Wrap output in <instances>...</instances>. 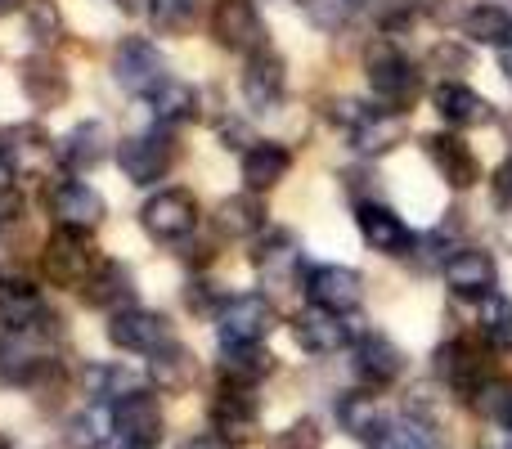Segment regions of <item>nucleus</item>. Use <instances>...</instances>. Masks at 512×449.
<instances>
[{
  "label": "nucleus",
  "instance_id": "nucleus-1",
  "mask_svg": "<svg viewBox=\"0 0 512 449\" xmlns=\"http://www.w3.org/2000/svg\"><path fill=\"white\" fill-rule=\"evenodd\" d=\"M180 158V144L171 126H149L140 135H126L117 144V167L126 171L131 185H158Z\"/></svg>",
  "mask_w": 512,
  "mask_h": 449
},
{
  "label": "nucleus",
  "instance_id": "nucleus-2",
  "mask_svg": "<svg viewBox=\"0 0 512 449\" xmlns=\"http://www.w3.org/2000/svg\"><path fill=\"white\" fill-rule=\"evenodd\" d=\"M364 72H369V86H373V95H378V104L387 108V113L405 117V108L414 104V95H418L414 63H409L391 41H378V45H369V54H364Z\"/></svg>",
  "mask_w": 512,
  "mask_h": 449
},
{
  "label": "nucleus",
  "instance_id": "nucleus-3",
  "mask_svg": "<svg viewBox=\"0 0 512 449\" xmlns=\"http://www.w3.org/2000/svg\"><path fill=\"white\" fill-rule=\"evenodd\" d=\"M0 162H5L9 180L14 176H50V167L59 162V144L32 122L0 126Z\"/></svg>",
  "mask_w": 512,
  "mask_h": 449
},
{
  "label": "nucleus",
  "instance_id": "nucleus-4",
  "mask_svg": "<svg viewBox=\"0 0 512 449\" xmlns=\"http://www.w3.org/2000/svg\"><path fill=\"white\" fill-rule=\"evenodd\" d=\"M270 328H274V301L261 297V292L230 297L221 306V315H216V337H221L225 351H234V346H261Z\"/></svg>",
  "mask_w": 512,
  "mask_h": 449
},
{
  "label": "nucleus",
  "instance_id": "nucleus-5",
  "mask_svg": "<svg viewBox=\"0 0 512 449\" xmlns=\"http://www.w3.org/2000/svg\"><path fill=\"white\" fill-rule=\"evenodd\" d=\"M99 265L95 247L86 243V234H72V229H54L45 238V252H41V270L50 283L59 288H86L90 270Z\"/></svg>",
  "mask_w": 512,
  "mask_h": 449
},
{
  "label": "nucleus",
  "instance_id": "nucleus-6",
  "mask_svg": "<svg viewBox=\"0 0 512 449\" xmlns=\"http://www.w3.org/2000/svg\"><path fill=\"white\" fill-rule=\"evenodd\" d=\"M436 373H441V382L454 396L477 400V391L490 382V351L468 342V337H454V342H445L436 351Z\"/></svg>",
  "mask_w": 512,
  "mask_h": 449
},
{
  "label": "nucleus",
  "instance_id": "nucleus-7",
  "mask_svg": "<svg viewBox=\"0 0 512 449\" xmlns=\"http://www.w3.org/2000/svg\"><path fill=\"white\" fill-rule=\"evenodd\" d=\"M113 72H117V86L131 90V95H140V99H149L162 81H171L162 50L153 41H144V36H126V41L117 45Z\"/></svg>",
  "mask_w": 512,
  "mask_h": 449
},
{
  "label": "nucleus",
  "instance_id": "nucleus-8",
  "mask_svg": "<svg viewBox=\"0 0 512 449\" xmlns=\"http://www.w3.org/2000/svg\"><path fill=\"white\" fill-rule=\"evenodd\" d=\"M140 225L158 243H180L198 229V198L189 189H162L140 207Z\"/></svg>",
  "mask_w": 512,
  "mask_h": 449
},
{
  "label": "nucleus",
  "instance_id": "nucleus-9",
  "mask_svg": "<svg viewBox=\"0 0 512 449\" xmlns=\"http://www.w3.org/2000/svg\"><path fill=\"white\" fill-rule=\"evenodd\" d=\"M342 113H337V122L351 131V149L355 153H387L400 144V135H405V117L400 113H387V108H364L355 104V99H346V104H337Z\"/></svg>",
  "mask_w": 512,
  "mask_h": 449
},
{
  "label": "nucleus",
  "instance_id": "nucleus-10",
  "mask_svg": "<svg viewBox=\"0 0 512 449\" xmlns=\"http://www.w3.org/2000/svg\"><path fill=\"white\" fill-rule=\"evenodd\" d=\"M207 418H212V436H216V441L239 449L243 441H252L256 423H261V405H256L252 387H230V382H221V387H216V396H212Z\"/></svg>",
  "mask_w": 512,
  "mask_h": 449
},
{
  "label": "nucleus",
  "instance_id": "nucleus-11",
  "mask_svg": "<svg viewBox=\"0 0 512 449\" xmlns=\"http://www.w3.org/2000/svg\"><path fill=\"white\" fill-rule=\"evenodd\" d=\"M45 207L54 216V229H72V234H90V229L104 221V198L72 176L54 180L45 189Z\"/></svg>",
  "mask_w": 512,
  "mask_h": 449
},
{
  "label": "nucleus",
  "instance_id": "nucleus-12",
  "mask_svg": "<svg viewBox=\"0 0 512 449\" xmlns=\"http://www.w3.org/2000/svg\"><path fill=\"white\" fill-rule=\"evenodd\" d=\"M212 36L234 54L265 50V23L252 0H216L212 9Z\"/></svg>",
  "mask_w": 512,
  "mask_h": 449
},
{
  "label": "nucleus",
  "instance_id": "nucleus-13",
  "mask_svg": "<svg viewBox=\"0 0 512 449\" xmlns=\"http://www.w3.org/2000/svg\"><path fill=\"white\" fill-rule=\"evenodd\" d=\"M351 369L369 391H382L405 373V355H400V346L391 342V337L364 333V337L351 342Z\"/></svg>",
  "mask_w": 512,
  "mask_h": 449
},
{
  "label": "nucleus",
  "instance_id": "nucleus-14",
  "mask_svg": "<svg viewBox=\"0 0 512 449\" xmlns=\"http://www.w3.org/2000/svg\"><path fill=\"white\" fill-rule=\"evenodd\" d=\"M108 342L117 346V351H135V355H158L162 346L171 342V328L167 319L158 315V310H122V315L108 319Z\"/></svg>",
  "mask_w": 512,
  "mask_h": 449
},
{
  "label": "nucleus",
  "instance_id": "nucleus-15",
  "mask_svg": "<svg viewBox=\"0 0 512 449\" xmlns=\"http://www.w3.org/2000/svg\"><path fill=\"white\" fill-rule=\"evenodd\" d=\"M306 292L310 306L346 315L364 301V279L360 270H346V265H315V270H306Z\"/></svg>",
  "mask_w": 512,
  "mask_h": 449
},
{
  "label": "nucleus",
  "instance_id": "nucleus-16",
  "mask_svg": "<svg viewBox=\"0 0 512 449\" xmlns=\"http://www.w3.org/2000/svg\"><path fill=\"white\" fill-rule=\"evenodd\" d=\"M113 423H117V432L126 436V445L153 449V441L162 436V400L153 396V391L135 387L131 396H122L113 405Z\"/></svg>",
  "mask_w": 512,
  "mask_h": 449
},
{
  "label": "nucleus",
  "instance_id": "nucleus-17",
  "mask_svg": "<svg viewBox=\"0 0 512 449\" xmlns=\"http://www.w3.org/2000/svg\"><path fill=\"white\" fill-rule=\"evenodd\" d=\"M283 86H288V72H283V59L270 50V45L248 54V63H243V99H248L256 113L279 108L283 104Z\"/></svg>",
  "mask_w": 512,
  "mask_h": 449
},
{
  "label": "nucleus",
  "instance_id": "nucleus-18",
  "mask_svg": "<svg viewBox=\"0 0 512 449\" xmlns=\"http://www.w3.org/2000/svg\"><path fill=\"white\" fill-rule=\"evenodd\" d=\"M45 315H50V310H45L32 279H23V274H0V328H5V333H32Z\"/></svg>",
  "mask_w": 512,
  "mask_h": 449
},
{
  "label": "nucleus",
  "instance_id": "nucleus-19",
  "mask_svg": "<svg viewBox=\"0 0 512 449\" xmlns=\"http://www.w3.org/2000/svg\"><path fill=\"white\" fill-rule=\"evenodd\" d=\"M445 283H450L454 297H481L486 301L499 283V270H495V256L481 252V247H463L445 261Z\"/></svg>",
  "mask_w": 512,
  "mask_h": 449
},
{
  "label": "nucleus",
  "instance_id": "nucleus-20",
  "mask_svg": "<svg viewBox=\"0 0 512 449\" xmlns=\"http://www.w3.org/2000/svg\"><path fill=\"white\" fill-rule=\"evenodd\" d=\"M292 337H297L301 351L310 355H337L351 346V328H346L342 315H333V310H319V306H306L297 315V324H292Z\"/></svg>",
  "mask_w": 512,
  "mask_h": 449
},
{
  "label": "nucleus",
  "instance_id": "nucleus-21",
  "mask_svg": "<svg viewBox=\"0 0 512 449\" xmlns=\"http://www.w3.org/2000/svg\"><path fill=\"white\" fill-rule=\"evenodd\" d=\"M355 221H360V234H364V243H369L373 252L405 256L409 247L418 243V238L409 234V225L400 221L387 203H360V207H355Z\"/></svg>",
  "mask_w": 512,
  "mask_h": 449
},
{
  "label": "nucleus",
  "instance_id": "nucleus-22",
  "mask_svg": "<svg viewBox=\"0 0 512 449\" xmlns=\"http://www.w3.org/2000/svg\"><path fill=\"white\" fill-rule=\"evenodd\" d=\"M427 158H432V167L441 171V180L450 189H472L481 180V162L477 153L468 149V144L459 140V135H427L423 140Z\"/></svg>",
  "mask_w": 512,
  "mask_h": 449
},
{
  "label": "nucleus",
  "instance_id": "nucleus-23",
  "mask_svg": "<svg viewBox=\"0 0 512 449\" xmlns=\"http://www.w3.org/2000/svg\"><path fill=\"white\" fill-rule=\"evenodd\" d=\"M86 301L99 310H113V315H122V310L135 306V274L126 270L122 261H113V256H99V265L90 270L86 279Z\"/></svg>",
  "mask_w": 512,
  "mask_h": 449
},
{
  "label": "nucleus",
  "instance_id": "nucleus-24",
  "mask_svg": "<svg viewBox=\"0 0 512 449\" xmlns=\"http://www.w3.org/2000/svg\"><path fill=\"white\" fill-rule=\"evenodd\" d=\"M18 86L36 108H59L68 99V77L50 54H32V59L18 63Z\"/></svg>",
  "mask_w": 512,
  "mask_h": 449
},
{
  "label": "nucleus",
  "instance_id": "nucleus-25",
  "mask_svg": "<svg viewBox=\"0 0 512 449\" xmlns=\"http://www.w3.org/2000/svg\"><path fill=\"white\" fill-rule=\"evenodd\" d=\"M108 158V131L99 122H81L72 126L59 140V167L68 176H81V171H95L99 162Z\"/></svg>",
  "mask_w": 512,
  "mask_h": 449
},
{
  "label": "nucleus",
  "instance_id": "nucleus-26",
  "mask_svg": "<svg viewBox=\"0 0 512 449\" xmlns=\"http://www.w3.org/2000/svg\"><path fill=\"white\" fill-rule=\"evenodd\" d=\"M432 104L454 131H463V126H486L490 117H495V108H490L477 90L463 86V81H441V86L432 90Z\"/></svg>",
  "mask_w": 512,
  "mask_h": 449
},
{
  "label": "nucleus",
  "instance_id": "nucleus-27",
  "mask_svg": "<svg viewBox=\"0 0 512 449\" xmlns=\"http://www.w3.org/2000/svg\"><path fill=\"white\" fill-rule=\"evenodd\" d=\"M292 167V153L288 144L279 140H256L248 153H243V185L252 189V194H265V189H274L283 176H288Z\"/></svg>",
  "mask_w": 512,
  "mask_h": 449
},
{
  "label": "nucleus",
  "instance_id": "nucleus-28",
  "mask_svg": "<svg viewBox=\"0 0 512 449\" xmlns=\"http://www.w3.org/2000/svg\"><path fill=\"white\" fill-rule=\"evenodd\" d=\"M149 378H153V387L171 391V396L189 391V387L198 382V360H194V351H189V346H180V342H167L158 355H149Z\"/></svg>",
  "mask_w": 512,
  "mask_h": 449
},
{
  "label": "nucleus",
  "instance_id": "nucleus-29",
  "mask_svg": "<svg viewBox=\"0 0 512 449\" xmlns=\"http://www.w3.org/2000/svg\"><path fill=\"white\" fill-rule=\"evenodd\" d=\"M117 423H113V409L108 405H86L63 423V445L68 449H104L113 441Z\"/></svg>",
  "mask_w": 512,
  "mask_h": 449
},
{
  "label": "nucleus",
  "instance_id": "nucleus-30",
  "mask_svg": "<svg viewBox=\"0 0 512 449\" xmlns=\"http://www.w3.org/2000/svg\"><path fill=\"white\" fill-rule=\"evenodd\" d=\"M337 418H342V427L355 441H369V445L387 432V414H382V405L369 391H351V396L337 400Z\"/></svg>",
  "mask_w": 512,
  "mask_h": 449
},
{
  "label": "nucleus",
  "instance_id": "nucleus-31",
  "mask_svg": "<svg viewBox=\"0 0 512 449\" xmlns=\"http://www.w3.org/2000/svg\"><path fill=\"white\" fill-rule=\"evenodd\" d=\"M463 36L468 41H477V45H504L508 50V41H512V14L504 5H472L468 14H463Z\"/></svg>",
  "mask_w": 512,
  "mask_h": 449
},
{
  "label": "nucleus",
  "instance_id": "nucleus-32",
  "mask_svg": "<svg viewBox=\"0 0 512 449\" xmlns=\"http://www.w3.org/2000/svg\"><path fill=\"white\" fill-rule=\"evenodd\" d=\"M252 256H256V270H261V279L270 283V288H274V283L283 288V283L301 270V256H297V247H292L288 234H270Z\"/></svg>",
  "mask_w": 512,
  "mask_h": 449
},
{
  "label": "nucleus",
  "instance_id": "nucleus-33",
  "mask_svg": "<svg viewBox=\"0 0 512 449\" xmlns=\"http://www.w3.org/2000/svg\"><path fill=\"white\" fill-rule=\"evenodd\" d=\"M212 225L221 238H252L256 229L265 225V207L256 203V198H225V203L216 207Z\"/></svg>",
  "mask_w": 512,
  "mask_h": 449
},
{
  "label": "nucleus",
  "instance_id": "nucleus-34",
  "mask_svg": "<svg viewBox=\"0 0 512 449\" xmlns=\"http://www.w3.org/2000/svg\"><path fill=\"white\" fill-rule=\"evenodd\" d=\"M270 369L274 360L261 346H234V351L221 355V382H230V387H256Z\"/></svg>",
  "mask_w": 512,
  "mask_h": 449
},
{
  "label": "nucleus",
  "instance_id": "nucleus-35",
  "mask_svg": "<svg viewBox=\"0 0 512 449\" xmlns=\"http://www.w3.org/2000/svg\"><path fill=\"white\" fill-rule=\"evenodd\" d=\"M81 391L90 396V405H108V400H122L135 391L131 373L117 369V364H86L81 369Z\"/></svg>",
  "mask_w": 512,
  "mask_h": 449
},
{
  "label": "nucleus",
  "instance_id": "nucleus-36",
  "mask_svg": "<svg viewBox=\"0 0 512 449\" xmlns=\"http://www.w3.org/2000/svg\"><path fill=\"white\" fill-rule=\"evenodd\" d=\"M149 108L162 117V126H176V122H185V117H194L198 95H194V86H185V81L171 77L149 95Z\"/></svg>",
  "mask_w": 512,
  "mask_h": 449
},
{
  "label": "nucleus",
  "instance_id": "nucleus-37",
  "mask_svg": "<svg viewBox=\"0 0 512 449\" xmlns=\"http://www.w3.org/2000/svg\"><path fill=\"white\" fill-rule=\"evenodd\" d=\"M481 337L490 351H512V301L504 292H490L481 306Z\"/></svg>",
  "mask_w": 512,
  "mask_h": 449
},
{
  "label": "nucleus",
  "instance_id": "nucleus-38",
  "mask_svg": "<svg viewBox=\"0 0 512 449\" xmlns=\"http://www.w3.org/2000/svg\"><path fill=\"white\" fill-rule=\"evenodd\" d=\"M198 9H203V0H149V18H153V27H158V32H167V36H185V32H194Z\"/></svg>",
  "mask_w": 512,
  "mask_h": 449
},
{
  "label": "nucleus",
  "instance_id": "nucleus-39",
  "mask_svg": "<svg viewBox=\"0 0 512 449\" xmlns=\"http://www.w3.org/2000/svg\"><path fill=\"white\" fill-rule=\"evenodd\" d=\"M373 449H441L427 423H414V418H396L387 423V432L373 441Z\"/></svg>",
  "mask_w": 512,
  "mask_h": 449
},
{
  "label": "nucleus",
  "instance_id": "nucleus-40",
  "mask_svg": "<svg viewBox=\"0 0 512 449\" xmlns=\"http://www.w3.org/2000/svg\"><path fill=\"white\" fill-rule=\"evenodd\" d=\"M477 414H486V418H495V423H504L512 427V378H490L486 387L477 391Z\"/></svg>",
  "mask_w": 512,
  "mask_h": 449
},
{
  "label": "nucleus",
  "instance_id": "nucleus-41",
  "mask_svg": "<svg viewBox=\"0 0 512 449\" xmlns=\"http://www.w3.org/2000/svg\"><path fill=\"white\" fill-rule=\"evenodd\" d=\"M369 5V0H306V14L315 27H324V32H337V27H346L360 9Z\"/></svg>",
  "mask_w": 512,
  "mask_h": 449
},
{
  "label": "nucleus",
  "instance_id": "nucleus-42",
  "mask_svg": "<svg viewBox=\"0 0 512 449\" xmlns=\"http://www.w3.org/2000/svg\"><path fill=\"white\" fill-rule=\"evenodd\" d=\"M270 449H319V427L310 423V418H301V423L283 427V432L270 441Z\"/></svg>",
  "mask_w": 512,
  "mask_h": 449
},
{
  "label": "nucleus",
  "instance_id": "nucleus-43",
  "mask_svg": "<svg viewBox=\"0 0 512 449\" xmlns=\"http://www.w3.org/2000/svg\"><path fill=\"white\" fill-rule=\"evenodd\" d=\"M414 14H418V0H378V27L382 32H400Z\"/></svg>",
  "mask_w": 512,
  "mask_h": 449
},
{
  "label": "nucleus",
  "instance_id": "nucleus-44",
  "mask_svg": "<svg viewBox=\"0 0 512 449\" xmlns=\"http://www.w3.org/2000/svg\"><path fill=\"white\" fill-rule=\"evenodd\" d=\"M468 50H463V45H454V41H441L436 45L432 54H427V68H445V72H454V77H459V72H468Z\"/></svg>",
  "mask_w": 512,
  "mask_h": 449
},
{
  "label": "nucleus",
  "instance_id": "nucleus-45",
  "mask_svg": "<svg viewBox=\"0 0 512 449\" xmlns=\"http://www.w3.org/2000/svg\"><path fill=\"white\" fill-rule=\"evenodd\" d=\"M490 189H495V203L504 207V212H512V158L495 167V176H490Z\"/></svg>",
  "mask_w": 512,
  "mask_h": 449
},
{
  "label": "nucleus",
  "instance_id": "nucleus-46",
  "mask_svg": "<svg viewBox=\"0 0 512 449\" xmlns=\"http://www.w3.org/2000/svg\"><path fill=\"white\" fill-rule=\"evenodd\" d=\"M18 216H23V198H18L9 185H0V229H9Z\"/></svg>",
  "mask_w": 512,
  "mask_h": 449
},
{
  "label": "nucleus",
  "instance_id": "nucleus-47",
  "mask_svg": "<svg viewBox=\"0 0 512 449\" xmlns=\"http://www.w3.org/2000/svg\"><path fill=\"white\" fill-rule=\"evenodd\" d=\"M32 23H36V36H41V41H54V36H59V18H54L50 5H36L32 9Z\"/></svg>",
  "mask_w": 512,
  "mask_h": 449
},
{
  "label": "nucleus",
  "instance_id": "nucleus-48",
  "mask_svg": "<svg viewBox=\"0 0 512 449\" xmlns=\"http://www.w3.org/2000/svg\"><path fill=\"white\" fill-rule=\"evenodd\" d=\"M185 449H234V445L216 441V436H194V441H185Z\"/></svg>",
  "mask_w": 512,
  "mask_h": 449
},
{
  "label": "nucleus",
  "instance_id": "nucleus-49",
  "mask_svg": "<svg viewBox=\"0 0 512 449\" xmlns=\"http://www.w3.org/2000/svg\"><path fill=\"white\" fill-rule=\"evenodd\" d=\"M499 68H504V77L512 81V45H508V50H504V54H499Z\"/></svg>",
  "mask_w": 512,
  "mask_h": 449
},
{
  "label": "nucleus",
  "instance_id": "nucleus-50",
  "mask_svg": "<svg viewBox=\"0 0 512 449\" xmlns=\"http://www.w3.org/2000/svg\"><path fill=\"white\" fill-rule=\"evenodd\" d=\"M18 5V0H0V14H9V9H14Z\"/></svg>",
  "mask_w": 512,
  "mask_h": 449
},
{
  "label": "nucleus",
  "instance_id": "nucleus-51",
  "mask_svg": "<svg viewBox=\"0 0 512 449\" xmlns=\"http://www.w3.org/2000/svg\"><path fill=\"white\" fill-rule=\"evenodd\" d=\"M5 180H9V171H5V162H0V185H5Z\"/></svg>",
  "mask_w": 512,
  "mask_h": 449
},
{
  "label": "nucleus",
  "instance_id": "nucleus-52",
  "mask_svg": "<svg viewBox=\"0 0 512 449\" xmlns=\"http://www.w3.org/2000/svg\"><path fill=\"white\" fill-rule=\"evenodd\" d=\"M126 449H144V445H126Z\"/></svg>",
  "mask_w": 512,
  "mask_h": 449
}]
</instances>
